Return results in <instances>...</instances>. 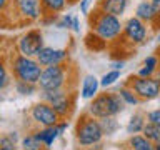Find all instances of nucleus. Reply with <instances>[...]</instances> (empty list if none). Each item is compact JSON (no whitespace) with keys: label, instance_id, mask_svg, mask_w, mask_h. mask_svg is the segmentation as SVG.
<instances>
[{"label":"nucleus","instance_id":"1","mask_svg":"<svg viewBox=\"0 0 160 150\" xmlns=\"http://www.w3.org/2000/svg\"><path fill=\"white\" fill-rule=\"evenodd\" d=\"M125 105L127 103L123 102L118 92H105L92 98V103L88 105L87 113L98 120L105 117H117L118 113H122L125 110Z\"/></svg>","mask_w":160,"mask_h":150},{"label":"nucleus","instance_id":"2","mask_svg":"<svg viewBox=\"0 0 160 150\" xmlns=\"http://www.w3.org/2000/svg\"><path fill=\"white\" fill-rule=\"evenodd\" d=\"M90 25H92V32L105 42H113L120 35H123V23L120 17L112 13H105L98 8L90 20Z\"/></svg>","mask_w":160,"mask_h":150},{"label":"nucleus","instance_id":"3","mask_svg":"<svg viewBox=\"0 0 160 150\" xmlns=\"http://www.w3.org/2000/svg\"><path fill=\"white\" fill-rule=\"evenodd\" d=\"M75 137H77L80 147H93V145H98L102 142L105 133L102 130V125H100V120L85 113L77 125Z\"/></svg>","mask_w":160,"mask_h":150},{"label":"nucleus","instance_id":"4","mask_svg":"<svg viewBox=\"0 0 160 150\" xmlns=\"http://www.w3.org/2000/svg\"><path fill=\"white\" fill-rule=\"evenodd\" d=\"M43 67L35 57H27V55L17 53L12 58V73L17 77V80H23V82L37 83L42 77Z\"/></svg>","mask_w":160,"mask_h":150},{"label":"nucleus","instance_id":"5","mask_svg":"<svg viewBox=\"0 0 160 150\" xmlns=\"http://www.w3.org/2000/svg\"><path fill=\"white\" fill-rule=\"evenodd\" d=\"M67 83V65H50L43 67L42 77L38 80L40 90H62Z\"/></svg>","mask_w":160,"mask_h":150},{"label":"nucleus","instance_id":"6","mask_svg":"<svg viewBox=\"0 0 160 150\" xmlns=\"http://www.w3.org/2000/svg\"><path fill=\"white\" fill-rule=\"evenodd\" d=\"M128 87L137 93L140 100H153L160 95V83L157 77H138L132 75L128 78Z\"/></svg>","mask_w":160,"mask_h":150},{"label":"nucleus","instance_id":"7","mask_svg":"<svg viewBox=\"0 0 160 150\" xmlns=\"http://www.w3.org/2000/svg\"><path fill=\"white\" fill-rule=\"evenodd\" d=\"M45 47L43 45V33L38 28H32L27 33L17 40V50L18 53L27 55V57H37L38 52Z\"/></svg>","mask_w":160,"mask_h":150},{"label":"nucleus","instance_id":"8","mask_svg":"<svg viewBox=\"0 0 160 150\" xmlns=\"http://www.w3.org/2000/svg\"><path fill=\"white\" fill-rule=\"evenodd\" d=\"M40 97L43 102L50 103L55 108V112L60 115V118H65L70 112L72 102H70V95L65 90H40Z\"/></svg>","mask_w":160,"mask_h":150},{"label":"nucleus","instance_id":"9","mask_svg":"<svg viewBox=\"0 0 160 150\" xmlns=\"http://www.w3.org/2000/svg\"><path fill=\"white\" fill-rule=\"evenodd\" d=\"M30 117L35 123L42 125V127H53L58 123L60 115L55 112V108L47 102H38L30 108Z\"/></svg>","mask_w":160,"mask_h":150},{"label":"nucleus","instance_id":"10","mask_svg":"<svg viewBox=\"0 0 160 150\" xmlns=\"http://www.w3.org/2000/svg\"><path fill=\"white\" fill-rule=\"evenodd\" d=\"M123 37L127 38V42L133 43V45H140L143 43L148 37V30H147V23L142 22L140 18L130 17L127 22L123 23Z\"/></svg>","mask_w":160,"mask_h":150},{"label":"nucleus","instance_id":"11","mask_svg":"<svg viewBox=\"0 0 160 150\" xmlns=\"http://www.w3.org/2000/svg\"><path fill=\"white\" fill-rule=\"evenodd\" d=\"M12 5L17 10V15L27 22L38 20L42 15V3L40 0H12Z\"/></svg>","mask_w":160,"mask_h":150},{"label":"nucleus","instance_id":"12","mask_svg":"<svg viewBox=\"0 0 160 150\" xmlns=\"http://www.w3.org/2000/svg\"><path fill=\"white\" fill-rule=\"evenodd\" d=\"M42 63V67H50V65H60L68 58V50L65 48H53V47H43L35 57Z\"/></svg>","mask_w":160,"mask_h":150},{"label":"nucleus","instance_id":"13","mask_svg":"<svg viewBox=\"0 0 160 150\" xmlns=\"http://www.w3.org/2000/svg\"><path fill=\"white\" fill-rule=\"evenodd\" d=\"M128 7V0H100L97 8L105 13H112L117 17H122Z\"/></svg>","mask_w":160,"mask_h":150},{"label":"nucleus","instance_id":"14","mask_svg":"<svg viewBox=\"0 0 160 150\" xmlns=\"http://www.w3.org/2000/svg\"><path fill=\"white\" fill-rule=\"evenodd\" d=\"M135 17L140 18L145 23L153 25L155 18H157V13H155L152 0H142V2L137 5V8H135Z\"/></svg>","mask_w":160,"mask_h":150},{"label":"nucleus","instance_id":"15","mask_svg":"<svg viewBox=\"0 0 160 150\" xmlns=\"http://www.w3.org/2000/svg\"><path fill=\"white\" fill-rule=\"evenodd\" d=\"M98 87H100V78H97L95 75H87V77H83V80H82L80 97L85 98V100L95 98L97 97V92H98Z\"/></svg>","mask_w":160,"mask_h":150},{"label":"nucleus","instance_id":"16","mask_svg":"<svg viewBox=\"0 0 160 150\" xmlns=\"http://www.w3.org/2000/svg\"><path fill=\"white\" fill-rule=\"evenodd\" d=\"M35 135H37V138L40 140V142L43 143V147H52L53 145V142L57 140L60 135V130H58V127L57 125H53V127H42L40 130H37L35 132Z\"/></svg>","mask_w":160,"mask_h":150},{"label":"nucleus","instance_id":"17","mask_svg":"<svg viewBox=\"0 0 160 150\" xmlns=\"http://www.w3.org/2000/svg\"><path fill=\"white\" fill-rule=\"evenodd\" d=\"M128 147L133 150H155V143L152 140H148L143 133H137V135H130Z\"/></svg>","mask_w":160,"mask_h":150},{"label":"nucleus","instance_id":"18","mask_svg":"<svg viewBox=\"0 0 160 150\" xmlns=\"http://www.w3.org/2000/svg\"><path fill=\"white\" fill-rule=\"evenodd\" d=\"M145 123H147V115H143V113H133L132 117H130L128 123H127V133L128 135L142 133Z\"/></svg>","mask_w":160,"mask_h":150},{"label":"nucleus","instance_id":"19","mask_svg":"<svg viewBox=\"0 0 160 150\" xmlns=\"http://www.w3.org/2000/svg\"><path fill=\"white\" fill-rule=\"evenodd\" d=\"M40 3H42V12L47 15H57L67 7V0H40Z\"/></svg>","mask_w":160,"mask_h":150},{"label":"nucleus","instance_id":"20","mask_svg":"<svg viewBox=\"0 0 160 150\" xmlns=\"http://www.w3.org/2000/svg\"><path fill=\"white\" fill-rule=\"evenodd\" d=\"M20 148L22 150H43L45 147H43V143L37 138L35 133H28V135H25V137L22 138Z\"/></svg>","mask_w":160,"mask_h":150},{"label":"nucleus","instance_id":"21","mask_svg":"<svg viewBox=\"0 0 160 150\" xmlns=\"http://www.w3.org/2000/svg\"><path fill=\"white\" fill-rule=\"evenodd\" d=\"M118 93H120V97L123 98V102L127 105H138L140 102H142V100L137 97V93L132 90V87H120Z\"/></svg>","mask_w":160,"mask_h":150},{"label":"nucleus","instance_id":"22","mask_svg":"<svg viewBox=\"0 0 160 150\" xmlns=\"http://www.w3.org/2000/svg\"><path fill=\"white\" fill-rule=\"evenodd\" d=\"M38 85L37 83H30V82H23V80H17L15 82V90H17V93L20 95H33L37 92Z\"/></svg>","mask_w":160,"mask_h":150},{"label":"nucleus","instance_id":"23","mask_svg":"<svg viewBox=\"0 0 160 150\" xmlns=\"http://www.w3.org/2000/svg\"><path fill=\"white\" fill-rule=\"evenodd\" d=\"M100 125H102V130L105 135H113L118 130V122L115 117H105L100 118Z\"/></svg>","mask_w":160,"mask_h":150},{"label":"nucleus","instance_id":"24","mask_svg":"<svg viewBox=\"0 0 160 150\" xmlns=\"http://www.w3.org/2000/svg\"><path fill=\"white\" fill-rule=\"evenodd\" d=\"M142 133L148 140H152L153 143L160 142V127H158V125H153V123L147 122V123H145V127H143V130H142Z\"/></svg>","mask_w":160,"mask_h":150},{"label":"nucleus","instance_id":"25","mask_svg":"<svg viewBox=\"0 0 160 150\" xmlns=\"http://www.w3.org/2000/svg\"><path fill=\"white\" fill-rule=\"evenodd\" d=\"M120 78V70H110V72H107L105 75H102V78H100V87L107 88V87H112V85L117 82V80Z\"/></svg>","mask_w":160,"mask_h":150},{"label":"nucleus","instance_id":"26","mask_svg":"<svg viewBox=\"0 0 160 150\" xmlns=\"http://www.w3.org/2000/svg\"><path fill=\"white\" fill-rule=\"evenodd\" d=\"M0 145L2 147H7L10 150H15V145H17V132H10L7 135H3L0 138Z\"/></svg>","mask_w":160,"mask_h":150},{"label":"nucleus","instance_id":"27","mask_svg":"<svg viewBox=\"0 0 160 150\" xmlns=\"http://www.w3.org/2000/svg\"><path fill=\"white\" fill-rule=\"evenodd\" d=\"M73 18H75V15L72 13H67V15H63L62 18L57 22V27L58 28H72V25H73Z\"/></svg>","mask_w":160,"mask_h":150},{"label":"nucleus","instance_id":"28","mask_svg":"<svg viewBox=\"0 0 160 150\" xmlns=\"http://www.w3.org/2000/svg\"><path fill=\"white\" fill-rule=\"evenodd\" d=\"M143 65L148 67V68H152V70H155V72H158V65H160L158 55H148V57L143 60Z\"/></svg>","mask_w":160,"mask_h":150},{"label":"nucleus","instance_id":"29","mask_svg":"<svg viewBox=\"0 0 160 150\" xmlns=\"http://www.w3.org/2000/svg\"><path fill=\"white\" fill-rule=\"evenodd\" d=\"M147 122L160 127V108H155V110H152V112L147 113Z\"/></svg>","mask_w":160,"mask_h":150},{"label":"nucleus","instance_id":"30","mask_svg":"<svg viewBox=\"0 0 160 150\" xmlns=\"http://www.w3.org/2000/svg\"><path fill=\"white\" fill-rule=\"evenodd\" d=\"M0 72H2V78H0V90H5L8 85V73H7V65L2 63L0 67Z\"/></svg>","mask_w":160,"mask_h":150},{"label":"nucleus","instance_id":"31","mask_svg":"<svg viewBox=\"0 0 160 150\" xmlns=\"http://www.w3.org/2000/svg\"><path fill=\"white\" fill-rule=\"evenodd\" d=\"M155 73H157L155 70H152V68H148V67H145V65H143V67L138 70L137 75H138V77H153Z\"/></svg>","mask_w":160,"mask_h":150},{"label":"nucleus","instance_id":"32","mask_svg":"<svg viewBox=\"0 0 160 150\" xmlns=\"http://www.w3.org/2000/svg\"><path fill=\"white\" fill-rule=\"evenodd\" d=\"M90 5H92V0H80V12L83 15H88Z\"/></svg>","mask_w":160,"mask_h":150},{"label":"nucleus","instance_id":"33","mask_svg":"<svg viewBox=\"0 0 160 150\" xmlns=\"http://www.w3.org/2000/svg\"><path fill=\"white\" fill-rule=\"evenodd\" d=\"M113 70H122L125 67V60H117V62H112V65H110Z\"/></svg>","mask_w":160,"mask_h":150},{"label":"nucleus","instance_id":"34","mask_svg":"<svg viewBox=\"0 0 160 150\" xmlns=\"http://www.w3.org/2000/svg\"><path fill=\"white\" fill-rule=\"evenodd\" d=\"M72 30L75 33H80V20H78V17L75 15V18H73V25H72Z\"/></svg>","mask_w":160,"mask_h":150},{"label":"nucleus","instance_id":"35","mask_svg":"<svg viewBox=\"0 0 160 150\" xmlns=\"http://www.w3.org/2000/svg\"><path fill=\"white\" fill-rule=\"evenodd\" d=\"M10 2H12V0H0V10H5Z\"/></svg>","mask_w":160,"mask_h":150},{"label":"nucleus","instance_id":"36","mask_svg":"<svg viewBox=\"0 0 160 150\" xmlns=\"http://www.w3.org/2000/svg\"><path fill=\"white\" fill-rule=\"evenodd\" d=\"M82 150H98V147H95V148H92V147H85V148H82Z\"/></svg>","mask_w":160,"mask_h":150},{"label":"nucleus","instance_id":"37","mask_svg":"<svg viewBox=\"0 0 160 150\" xmlns=\"http://www.w3.org/2000/svg\"><path fill=\"white\" fill-rule=\"evenodd\" d=\"M155 150H160V142H157V143H155Z\"/></svg>","mask_w":160,"mask_h":150},{"label":"nucleus","instance_id":"38","mask_svg":"<svg viewBox=\"0 0 160 150\" xmlns=\"http://www.w3.org/2000/svg\"><path fill=\"white\" fill-rule=\"evenodd\" d=\"M157 80H158V83H160V70L157 72Z\"/></svg>","mask_w":160,"mask_h":150},{"label":"nucleus","instance_id":"39","mask_svg":"<svg viewBox=\"0 0 160 150\" xmlns=\"http://www.w3.org/2000/svg\"><path fill=\"white\" fill-rule=\"evenodd\" d=\"M0 150H10V148H7V147H2V148H0Z\"/></svg>","mask_w":160,"mask_h":150},{"label":"nucleus","instance_id":"40","mask_svg":"<svg viewBox=\"0 0 160 150\" xmlns=\"http://www.w3.org/2000/svg\"><path fill=\"white\" fill-rule=\"evenodd\" d=\"M157 40H158V42H160V33H158V35H157Z\"/></svg>","mask_w":160,"mask_h":150},{"label":"nucleus","instance_id":"41","mask_svg":"<svg viewBox=\"0 0 160 150\" xmlns=\"http://www.w3.org/2000/svg\"><path fill=\"white\" fill-rule=\"evenodd\" d=\"M43 150H52V148H48V147H45V148H43Z\"/></svg>","mask_w":160,"mask_h":150},{"label":"nucleus","instance_id":"42","mask_svg":"<svg viewBox=\"0 0 160 150\" xmlns=\"http://www.w3.org/2000/svg\"><path fill=\"white\" fill-rule=\"evenodd\" d=\"M158 58H160V48H158Z\"/></svg>","mask_w":160,"mask_h":150},{"label":"nucleus","instance_id":"43","mask_svg":"<svg viewBox=\"0 0 160 150\" xmlns=\"http://www.w3.org/2000/svg\"><path fill=\"white\" fill-rule=\"evenodd\" d=\"M127 150H133V148H130V147H128V148H127Z\"/></svg>","mask_w":160,"mask_h":150}]
</instances>
